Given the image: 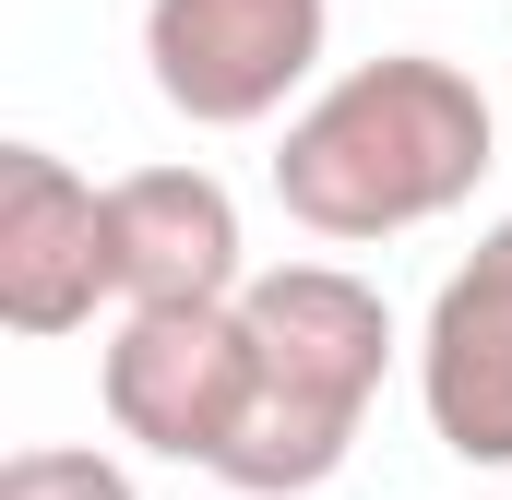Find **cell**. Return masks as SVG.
Returning <instances> with one entry per match:
<instances>
[{
    "label": "cell",
    "instance_id": "6da1fadb",
    "mask_svg": "<svg viewBox=\"0 0 512 500\" xmlns=\"http://www.w3.org/2000/svg\"><path fill=\"white\" fill-rule=\"evenodd\" d=\"M489 167H501V108L441 48L346 60L274 131V203L334 250H382L405 227H441L453 203H477Z\"/></svg>",
    "mask_w": 512,
    "mask_h": 500
},
{
    "label": "cell",
    "instance_id": "7a4b0ae2",
    "mask_svg": "<svg viewBox=\"0 0 512 500\" xmlns=\"http://www.w3.org/2000/svg\"><path fill=\"white\" fill-rule=\"evenodd\" d=\"M239 322H251V405H239V441L215 453V477L239 500L334 489L393 381V346H405L393 298L346 262H274L239 286Z\"/></svg>",
    "mask_w": 512,
    "mask_h": 500
},
{
    "label": "cell",
    "instance_id": "3957f363",
    "mask_svg": "<svg viewBox=\"0 0 512 500\" xmlns=\"http://www.w3.org/2000/svg\"><path fill=\"white\" fill-rule=\"evenodd\" d=\"M96 405L131 453L155 465H203L239 441V405H251V322L239 298H131L120 334L96 346Z\"/></svg>",
    "mask_w": 512,
    "mask_h": 500
},
{
    "label": "cell",
    "instance_id": "277c9868",
    "mask_svg": "<svg viewBox=\"0 0 512 500\" xmlns=\"http://www.w3.org/2000/svg\"><path fill=\"white\" fill-rule=\"evenodd\" d=\"M334 0H143V84L191 131H262L322 84Z\"/></svg>",
    "mask_w": 512,
    "mask_h": 500
},
{
    "label": "cell",
    "instance_id": "5b68a950",
    "mask_svg": "<svg viewBox=\"0 0 512 500\" xmlns=\"http://www.w3.org/2000/svg\"><path fill=\"white\" fill-rule=\"evenodd\" d=\"M96 310H120L108 191L48 143H0V322L48 346V334H84Z\"/></svg>",
    "mask_w": 512,
    "mask_h": 500
},
{
    "label": "cell",
    "instance_id": "8992f818",
    "mask_svg": "<svg viewBox=\"0 0 512 500\" xmlns=\"http://www.w3.org/2000/svg\"><path fill=\"white\" fill-rule=\"evenodd\" d=\"M417 405L453 465L512 477V215L441 274V298L417 322Z\"/></svg>",
    "mask_w": 512,
    "mask_h": 500
},
{
    "label": "cell",
    "instance_id": "52a82bcc",
    "mask_svg": "<svg viewBox=\"0 0 512 500\" xmlns=\"http://www.w3.org/2000/svg\"><path fill=\"white\" fill-rule=\"evenodd\" d=\"M108 227H120V310L131 298H239L251 286L239 191L215 167H131V179H108Z\"/></svg>",
    "mask_w": 512,
    "mask_h": 500
},
{
    "label": "cell",
    "instance_id": "ba28073f",
    "mask_svg": "<svg viewBox=\"0 0 512 500\" xmlns=\"http://www.w3.org/2000/svg\"><path fill=\"white\" fill-rule=\"evenodd\" d=\"M0 500H143V489H131L120 453H96V441H36V453L0 465Z\"/></svg>",
    "mask_w": 512,
    "mask_h": 500
}]
</instances>
